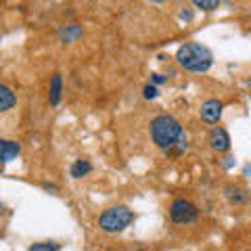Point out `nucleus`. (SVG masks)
<instances>
[{
  "label": "nucleus",
  "instance_id": "obj_1",
  "mask_svg": "<svg viewBox=\"0 0 251 251\" xmlns=\"http://www.w3.org/2000/svg\"><path fill=\"white\" fill-rule=\"evenodd\" d=\"M149 132H151V138L155 147H159L161 151L170 153L172 149L176 147L180 134H182V126H180V122L176 120L174 115H157L151 120V126H149Z\"/></svg>",
  "mask_w": 251,
  "mask_h": 251
},
{
  "label": "nucleus",
  "instance_id": "obj_2",
  "mask_svg": "<svg viewBox=\"0 0 251 251\" xmlns=\"http://www.w3.org/2000/svg\"><path fill=\"white\" fill-rule=\"evenodd\" d=\"M176 61H178L180 67L186 69V72L203 74L214 65V52L199 42H188V44H182L178 49Z\"/></svg>",
  "mask_w": 251,
  "mask_h": 251
},
{
  "label": "nucleus",
  "instance_id": "obj_3",
  "mask_svg": "<svg viewBox=\"0 0 251 251\" xmlns=\"http://www.w3.org/2000/svg\"><path fill=\"white\" fill-rule=\"evenodd\" d=\"M132 222H134V211H132L130 207H126V205L109 207L107 211H103V214L99 216V226H100V230L111 232V234L126 230Z\"/></svg>",
  "mask_w": 251,
  "mask_h": 251
},
{
  "label": "nucleus",
  "instance_id": "obj_4",
  "mask_svg": "<svg viewBox=\"0 0 251 251\" xmlns=\"http://www.w3.org/2000/svg\"><path fill=\"white\" fill-rule=\"evenodd\" d=\"M170 218L174 224H191L199 218V209L188 199H174L170 205Z\"/></svg>",
  "mask_w": 251,
  "mask_h": 251
},
{
  "label": "nucleus",
  "instance_id": "obj_5",
  "mask_svg": "<svg viewBox=\"0 0 251 251\" xmlns=\"http://www.w3.org/2000/svg\"><path fill=\"white\" fill-rule=\"evenodd\" d=\"M222 109H224L222 100H218V99H207L205 103L201 105L199 115H201V120L205 122V124L214 126V124L220 122V117H222Z\"/></svg>",
  "mask_w": 251,
  "mask_h": 251
},
{
  "label": "nucleus",
  "instance_id": "obj_6",
  "mask_svg": "<svg viewBox=\"0 0 251 251\" xmlns=\"http://www.w3.org/2000/svg\"><path fill=\"white\" fill-rule=\"evenodd\" d=\"M207 143H209V147H211V151H216V153H226V151L230 149V136H228V132H226L224 128L216 126V128L209 130Z\"/></svg>",
  "mask_w": 251,
  "mask_h": 251
},
{
  "label": "nucleus",
  "instance_id": "obj_7",
  "mask_svg": "<svg viewBox=\"0 0 251 251\" xmlns=\"http://www.w3.org/2000/svg\"><path fill=\"white\" fill-rule=\"evenodd\" d=\"M82 34H84L82 25H77V23H67V25H63L59 29V40L63 44H74V42L80 40Z\"/></svg>",
  "mask_w": 251,
  "mask_h": 251
},
{
  "label": "nucleus",
  "instance_id": "obj_8",
  "mask_svg": "<svg viewBox=\"0 0 251 251\" xmlns=\"http://www.w3.org/2000/svg\"><path fill=\"white\" fill-rule=\"evenodd\" d=\"M0 151H2V163L6 166L9 161L17 159V155L21 153V145L15 143V140H0Z\"/></svg>",
  "mask_w": 251,
  "mask_h": 251
},
{
  "label": "nucleus",
  "instance_id": "obj_9",
  "mask_svg": "<svg viewBox=\"0 0 251 251\" xmlns=\"http://www.w3.org/2000/svg\"><path fill=\"white\" fill-rule=\"evenodd\" d=\"M15 105H17V97H15V92L6 84H2L0 86V111L6 113V111H11Z\"/></svg>",
  "mask_w": 251,
  "mask_h": 251
},
{
  "label": "nucleus",
  "instance_id": "obj_10",
  "mask_svg": "<svg viewBox=\"0 0 251 251\" xmlns=\"http://www.w3.org/2000/svg\"><path fill=\"white\" fill-rule=\"evenodd\" d=\"M61 92H63V75L54 74L50 80V90H49V100L52 107H57L61 103Z\"/></svg>",
  "mask_w": 251,
  "mask_h": 251
},
{
  "label": "nucleus",
  "instance_id": "obj_11",
  "mask_svg": "<svg viewBox=\"0 0 251 251\" xmlns=\"http://www.w3.org/2000/svg\"><path fill=\"white\" fill-rule=\"evenodd\" d=\"M224 193H226V197H228V201L234 203V205H243V203H247V199H249V193L245 188H239V186H232V184L226 186Z\"/></svg>",
  "mask_w": 251,
  "mask_h": 251
},
{
  "label": "nucleus",
  "instance_id": "obj_12",
  "mask_svg": "<svg viewBox=\"0 0 251 251\" xmlns=\"http://www.w3.org/2000/svg\"><path fill=\"white\" fill-rule=\"evenodd\" d=\"M69 172H72V178H84L92 172V163L88 159H75L72 163V170Z\"/></svg>",
  "mask_w": 251,
  "mask_h": 251
},
{
  "label": "nucleus",
  "instance_id": "obj_13",
  "mask_svg": "<svg viewBox=\"0 0 251 251\" xmlns=\"http://www.w3.org/2000/svg\"><path fill=\"white\" fill-rule=\"evenodd\" d=\"M191 2L197 6V9H201V11H207V13H211V11H216L218 6H220V0H191Z\"/></svg>",
  "mask_w": 251,
  "mask_h": 251
},
{
  "label": "nucleus",
  "instance_id": "obj_14",
  "mask_svg": "<svg viewBox=\"0 0 251 251\" xmlns=\"http://www.w3.org/2000/svg\"><path fill=\"white\" fill-rule=\"evenodd\" d=\"M59 243H52V241H46V243H34L27 251H59Z\"/></svg>",
  "mask_w": 251,
  "mask_h": 251
},
{
  "label": "nucleus",
  "instance_id": "obj_15",
  "mask_svg": "<svg viewBox=\"0 0 251 251\" xmlns=\"http://www.w3.org/2000/svg\"><path fill=\"white\" fill-rule=\"evenodd\" d=\"M157 94H159V90H157V86H153V84H147V86H145L143 97H145L147 100H153V99H157Z\"/></svg>",
  "mask_w": 251,
  "mask_h": 251
},
{
  "label": "nucleus",
  "instance_id": "obj_16",
  "mask_svg": "<svg viewBox=\"0 0 251 251\" xmlns=\"http://www.w3.org/2000/svg\"><path fill=\"white\" fill-rule=\"evenodd\" d=\"M166 80H168V77L161 75V74H153V75H151V84H153V86H159V84H163Z\"/></svg>",
  "mask_w": 251,
  "mask_h": 251
},
{
  "label": "nucleus",
  "instance_id": "obj_17",
  "mask_svg": "<svg viewBox=\"0 0 251 251\" xmlns=\"http://www.w3.org/2000/svg\"><path fill=\"white\" fill-rule=\"evenodd\" d=\"M180 19L191 21V19H193V13H191V11H182V13H180Z\"/></svg>",
  "mask_w": 251,
  "mask_h": 251
},
{
  "label": "nucleus",
  "instance_id": "obj_18",
  "mask_svg": "<svg viewBox=\"0 0 251 251\" xmlns=\"http://www.w3.org/2000/svg\"><path fill=\"white\" fill-rule=\"evenodd\" d=\"M222 166H224V168H230V166H232V157H224Z\"/></svg>",
  "mask_w": 251,
  "mask_h": 251
},
{
  "label": "nucleus",
  "instance_id": "obj_19",
  "mask_svg": "<svg viewBox=\"0 0 251 251\" xmlns=\"http://www.w3.org/2000/svg\"><path fill=\"white\" fill-rule=\"evenodd\" d=\"M243 176H247V178H251V166H245V170H243Z\"/></svg>",
  "mask_w": 251,
  "mask_h": 251
},
{
  "label": "nucleus",
  "instance_id": "obj_20",
  "mask_svg": "<svg viewBox=\"0 0 251 251\" xmlns=\"http://www.w3.org/2000/svg\"><path fill=\"white\" fill-rule=\"evenodd\" d=\"M149 2H155V4H161V2H166V0H149Z\"/></svg>",
  "mask_w": 251,
  "mask_h": 251
},
{
  "label": "nucleus",
  "instance_id": "obj_21",
  "mask_svg": "<svg viewBox=\"0 0 251 251\" xmlns=\"http://www.w3.org/2000/svg\"><path fill=\"white\" fill-rule=\"evenodd\" d=\"M247 84H249V86H251V77H249V82H247Z\"/></svg>",
  "mask_w": 251,
  "mask_h": 251
},
{
  "label": "nucleus",
  "instance_id": "obj_22",
  "mask_svg": "<svg viewBox=\"0 0 251 251\" xmlns=\"http://www.w3.org/2000/svg\"><path fill=\"white\" fill-rule=\"evenodd\" d=\"M138 251H145V249H138Z\"/></svg>",
  "mask_w": 251,
  "mask_h": 251
}]
</instances>
